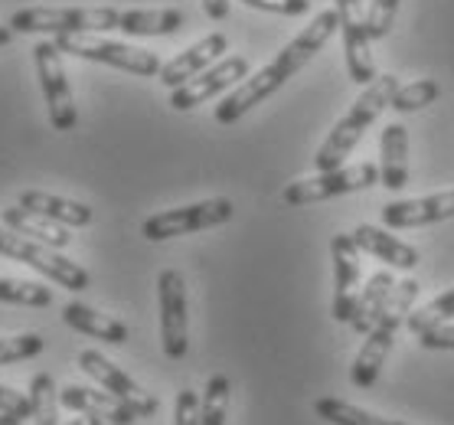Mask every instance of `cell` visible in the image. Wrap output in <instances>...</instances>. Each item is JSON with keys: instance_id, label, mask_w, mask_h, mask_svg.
I'll use <instances>...</instances> for the list:
<instances>
[{"instance_id": "cell-12", "label": "cell", "mask_w": 454, "mask_h": 425, "mask_svg": "<svg viewBox=\"0 0 454 425\" xmlns=\"http://www.w3.org/2000/svg\"><path fill=\"white\" fill-rule=\"evenodd\" d=\"M242 79H248L246 56H223L216 66H209L207 73H200L197 79L170 89V105H174L176 112H190V108H197V105L216 98L219 92L239 85Z\"/></svg>"}, {"instance_id": "cell-40", "label": "cell", "mask_w": 454, "mask_h": 425, "mask_svg": "<svg viewBox=\"0 0 454 425\" xmlns=\"http://www.w3.org/2000/svg\"><path fill=\"white\" fill-rule=\"evenodd\" d=\"M11 36H13L11 27H0V46H7V43H11Z\"/></svg>"}, {"instance_id": "cell-30", "label": "cell", "mask_w": 454, "mask_h": 425, "mask_svg": "<svg viewBox=\"0 0 454 425\" xmlns=\"http://www.w3.org/2000/svg\"><path fill=\"white\" fill-rule=\"evenodd\" d=\"M451 318H454V288H448L444 295H438L432 304H425V308L409 314V331L412 334L432 331V327L451 324Z\"/></svg>"}, {"instance_id": "cell-33", "label": "cell", "mask_w": 454, "mask_h": 425, "mask_svg": "<svg viewBox=\"0 0 454 425\" xmlns=\"http://www.w3.org/2000/svg\"><path fill=\"white\" fill-rule=\"evenodd\" d=\"M200 403H203V396L184 386L174 403V425H200Z\"/></svg>"}, {"instance_id": "cell-25", "label": "cell", "mask_w": 454, "mask_h": 425, "mask_svg": "<svg viewBox=\"0 0 454 425\" xmlns=\"http://www.w3.org/2000/svg\"><path fill=\"white\" fill-rule=\"evenodd\" d=\"M314 413L331 425H405V422H395V419H382V415H376V413H366V409H360V405H353V403H343V399H333V396L317 399V403H314Z\"/></svg>"}, {"instance_id": "cell-9", "label": "cell", "mask_w": 454, "mask_h": 425, "mask_svg": "<svg viewBox=\"0 0 454 425\" xmlns=\"http://www.w3.org/2000/svg\"><path fill=\"white\" fill-rule=\"evenodd\" d=\"M33 63H36V75L43 85V98L50 108V122L56 131H73L79 125V112H75V98L62 69V50L56 40H43L33 46Z\"/></svg>"}, {"instance_id": "cell-18", "label": "cell", "mask_w": 454, "mask_h": 425, "mask_svg": "<svg viewBox=\"0 0 454 425\" xmlns=\"http://www.w3.org/2000/svg\"><path fill=\"white\" fill-rule=\"evenodd\" d=\"M380 180L386 190L399 193L409 187V131L399 122L382 128L380 138Z\"/></svg>"}, {"instance_id": "cell-21", "label": "cell", "mask_w": 454, "mask_h": 425, "mask_svg": "<svg viewBox=\"0 0 454 425\" xmlns=\"http://www.w3.org/2000/svg\"><path fill=\"white\" fill-rule=\"evenodd\" d=\"M395 285H399V281L393 279V272H376V275L366 279V285H363L360 295H356V308H353V321H350L353 331L370 334V327L380 321L382 308H386L389 295L395 291Z\"/></svg>"}, {"instance_id": "cell-2", "label": "cell", "mask_w": 454, "mask_h": 425, "mask_svg": "<svg viewBox=\"0 0 454 425\" xmlns=\"http://www.w3.org/2000/svg\"><path fill=\"white\" fill-rule=\"evenodd\" d=\"M399 92V79L395 75H376L366 92L350 105V112L343 114L340 122L333 125V131L324 138V145L317 147L314 154V167L317 170H333V167H343V161L353 154V147L360 145L363 135L370 131V125L380 118L382 108L393 105V95Z\"/></svg>"}, {"instance_id": "cell-22", "label": "cell", "mask_w": 454, "mask_h": 425, "mask_svg": "<svg viewBox=\"0 0 454 425\" xmlns=\"http://www.w3.org/2000/svg\"><path fill=\"white\" fill-rule=\"evenodd\" d=\"M20 207L40 213V216L59 223V226H89L92 223V207L85 203H75V200L66 197H52V193H43V190H23L20 193Z\"/></svg>"}, {"instance_id": "cell-34", "label": "cell", "mask_w": 454, "mask_h": 425, "mask_svg": "<svg viewBox=\"0 0 454 425\" xmlns=\"http://www.w3.org/2000/svg\"><path fill=\"white\" fill-rule=\"evenodd\" d=\"M0 413L17 415V419H30V393H17L11 386H0Z\"/></svg>"}, {"instance_id": "cell-13", "label": "cell", "mask_w": 454, "mask_h": 425, "mask_svg": "<svg viewBox=\"0 0 454 425\" xmlns=\"http://www.w3.org/2000/svg\"><path fill=\"white\" fill-rule=\"evenodd\" d=\"M360 246L353 232H337L331 239L333 256V318L340 324L353 321L356 295H360Z\"/></svg>"}, {"instance_id": "cell-4", "label": "cell", "mask_w": 454, "mask_h": 425, "mask_svg": "<svg viewBox=\"0 0 454 425\" xmlns=\"http://www.w3.org/2000/svg\"><path fill=\"white\" fill-rule=\"evenodd\" d=\"M121 13L114 7H23L11 17L17 33H108L121 27Z\"/></svg>"}, {"instance_id": "cell-5", "label": "cell", "mask_w": 454, "mask_h": 425, "mask_svg": "<svg viewBox=\"0 0 454 425\" xmlns=\"http://www.w3.org/2000/svg\"><path fill=\"white\" fill-rule=\"evenodd\" d=\"M0 256L30 265V269H36L50 281H56L59 288L85 291L89 281H92L89 272H85L79 262L66 259V256H59L52 246L36 242V239H30V236H20V232H13V229H0Z\"/></svg>"}, {"instance_id": "cell-24", "label": "cell", "mask_w": 454, "mask_h": 425, "mask_svg": "<svg viewBox=\"0 0 454 425\" xmlns=\"http://www.w3.org/2000/svg\"><path fill=\"white\" fill-rule=\"evenodd\" d=\"M186 23V17L174 7H160V11H124L121 27L118 30L128 36H167L176 33Z\"/></svg>"}, {"instance_id": "cell-8", "label": "cell", "mask_w": 454, "mask_h": 425, "mask_svg": "<svg viewBox=\"0 0 454 425\" xmlns=\"http://www.w3.org/2000/svg\"><path fill=\"white\" fill-rule=\"evenodd\" d=\"M232 216H236L232 200L216 197V200H203V203H190V207L154 213V216L145 219L141 232H145V239H151V242H164V239L190 236V232H200V229L223 226V223H229Z\"/></svg>"}, {"instance_id": "cell-23", "label": "cell", "mask_w": 454, "mask_h": 425, "mask_svg": "<svg viewBox=\"0 0 454 425\" xmlns=\"http://www.w3.org/2000/svg\"><path fill=\"white\" fill-rule=\"evenodd\" d=\"M0 219L7 223V229H13V232H20V236H30L36 239V242H46V246H52V249H62V246H69V232H66V226H59V223H52V219L40 216V213H33V209L27 207H7L4 213H0Z\"/></svg>"}, {"instance_id": "cell-14", "label": "cell", "mask_w": 454, "mask_h": 425, "mask_svg": "<svg viewBox=\"0 0 454 425\" xmlns=\"http://www.w3.org/2000/svg\"><path fill=\"white\" fill-rule=\"evenodd\" d=\"M337 17H340L343 52H347V73L353 83L370 85L376 79V63H372V36L366 20L356 11V0H337Z\"/></svg>"}, {"instance_id": "cell-35", "label": "cell", "mask_w": 454, "mask_h": 425, "mask_svg": "<svg viewBox=\"0 0 454 425\" xmlns=\"http://www.w3.org/2000/svg\"><path fill=\"white\" fill-rule=\"evenodd\" d=\"M255 11H269V13H285V17H301V13L310 11V0H242Z\"/></svg>"}, {"instance_id": "cell-37", "label": "cell", "mask_w": 454, "mask_h": 425, "mask_svg": "<svg viewBox=\"0 0 454 425\" xmlns=\"http://www.w3.org/2000/svg\"><path fill=\"white\" fill-rule=\"evenodd\" d=\"M203 11L209 20H226L229 17V0H203Z\"/></svg>"}, {"instance_id": "cell-28", "label": "cell", "mask_w": 454, "mask_h": 425, "mask_svg": "<svg viewBox=\"0 0 454 425\" xmlns=\"http://www.w3.org/2000/svg\"><path fill=\"white\" fill-rule=\"evenodd\" d=\"M0 301L4 304H27V308H50L52 291L40 281L0 279Z\"/></svg>"}, {"instance_id": "cell-20", "label": "cell", "mask_w": 454, "mask_h": 425, "mask_svg": "<svg viewBox=\"0 0 454 425\" xmlns=\"http://www.w3.org/2000/svg\"><path fill=\"white\" fill-rule=\"evenodd\" d=\"M62 321L69 324L73 331L95 337V341L128 343V324H121L118 318H112V314L95 311V308H89L82 301H69V304L62 308Z\"/></svg>"}, {"instance_id": "cell-15", "label": "cell", "mask_w": 454, "mask_h": 425, "mask_svg": "<svg viewBox=\"0 0 454 425\" xmlns=\"http://www.w3.org/2000/svg\"><path fill=\"white\" fill-rule=\"evenodd\" d=\"M444 219H454V190L419 200H393L382 207V223L389 229L432 226V223H444Z\"/></svg>"}, {"instance_id": "cell-38", "label": "cell", "mask_w": 454, "mask_h": 425, "mask_svg": "<svg viewBox=\"0 0 454 425\" xmlns=\"http://www.w3.org/2000/svg\"><path fill=\"white\" fill-rule=\"evenodd\" d=\"M69 425H105V419H95V415H82V419H75Z\"/></svg>"}, {"instance_id": "cell-39", "label": "cell", "mask_w": 454, "mask_h": 425, "mask_svg": "<svg viewBox=\"0 0 454 425\" xmlns=\"http://www.w3.org/2000/svg\"><path fill=\"white\" fill-rule=\"evenodd\" d=\"M0 425H23V419H17V415H4V413H0Z\"/></svg>"}, {"instance_id": "cell-7", "label": "cell", "mask_w": 454, "mask_h": 425, "mask_svg": "<svg viewBox=\"0 0 454 425\" xmlns=\"http://www.w3.org/2000/svg\"><path fill=\"white\" fill-rule=\"evenodd\" d=\"M372 184H380V167L372 164H350L333 167V170H317V177L308 180H294L285 187L281 200L288 207H310V203H324V200L343 197V193H356Z\"/></svg>"}, {"instance_id": "cell-16", "label": "cell", "mask_w": 454, "mask_h": 425, "mask_svg": "<svg viewBox=\"0 0 454 425\" xmlns=\"http://www.w3.org/2000/svg\"><path fill=\"white\" fill-rule=\"evenodd\" d=\"M226 50H229L226 33H209V36H203L200 43H193L190 50L174 56L170 63H164V69H160V83H164L167 89H176V85L190 83V79H197L200 73H207L209 66H216V59Z\"/></svg>"}, {"instance_id": "cell-36", "label": "cell", "mask_w": 454, "mask_h": 425, "mask_svg": "<svg viewBox=\"0 0 454 425\" xmlns=\"http://www.w3.org/2000/svg\"><path fill=\"white\" fill-rule=\"evenodd\" d=\"M419 341H422V347H428V350H454V324H442V327L422 331Z\"/></svg>"}, {"instance_id": "cell-31", "label": "cell", "mask_w": 454, "mask_h": 425, "mask_svg": "<svg viewBox=\"0 0 454 425\" xmlns=\"http://www.w3.org/2000/svg\"><path fill=\"white\" fill-rule=\"evenodd\" d=\"M36 353H43V337L40 334H17V337H0V366L7 363L33 360Z\"/></svg>"}, {"instance_id": "cell-26", "label": "cell", "mask_w": 454, "mask_h": 425, "mask_svg": "<svg viewBox=\"0 0 454 425\" xmlns=\"http://www.w3.org/2000/svg\"><path fill=\"white\" fill-rule=\"evenodd\" d=\"M59 390L50 374H36L30 383V409L33 425H59Z\"/></svg>"}, {"instance_id": "cell-32", "label": "cell", "mask_w": 454, "mask_h": 425, "mask_svg": "<svg viewBox=\"0 0 454 425\" xmlns=\"http://www.w3.org/2000/svg\"><path fill=\"white\" fill-rule=\"evenodd\" d=\"M395 13H399V0H372L370 17H366V27H370L372 40L389 36V30H393V23H395Z\"/></svg>"}, {"instance_id": "cell-10", "label": "cell", "mask_w": 454, "mask_h": 425, "mask_svg": "<svg viewBox=\"0 0 454 425\" xmlns=\"http://www.w3.org/2000/svg\"><path fill=\"white\" fill-rule=\"evenodd\" d=\"M160 301V343L170 360H184L190 350V314H186V281L176 269H164L157 279Z\"/></svg>"}, {"instance_id": "cell-6", "label": "cell", "mask_w": 454, "mask_h": 425, "mask_svg": "<svg viewBox=\"0 0 454 425\" xmlns=\"http://www.w3.org/2000/svg\"><path fill=\"white\" fill-rule=\"evenodd\" d=\"M52 40H56V46L62 52H69V56L114 66V69H124V73L131 75H160V69H164L157 52L137 50V46H128V43L102 40L95 33H62V36H52Z\"/></svg>"}, {"instance_id": "cell-1", "label": "cell", "mask_w": 454, "mask_h": 425, "mask_svg": "<svg viewBox=\"0 0 454 425\" xmlns=\"http://www.w3.org/2000/svg\"><path fill=\"white\" fill-rule=\"evenodd\" d=\"M337 30H340L337 7H333V11L317 13V17H314V20H310L308 27H304V30H301L269 66H262L255 75L242 79V83H239L236 89H232V92L216 105L219 125H232V122H239L248 108H255L258 102H265L269 95L278 92L281 85L288 83V79H294V75H298L301 69H304V66H308L310 59H314V56L331 43V36Z\"/></svg>"}, {"instance_id": "cell-19", "label": "cell", "mask_w": 454, "mask_h": 425, "mask_svg": "<svg viewBox=\"0 0 454 425\" xmlns=\"http://www.w3.org/2000/svg\"><path fill=\"white\" fill-rule=\"evenodd\" d=\"M353 239H356V246H360L363 252L376 256V259L386 262L389 269L412 272L415 265H419V249H415V246H409V242H403L399 236H393V232L380 229V226L363 223V226H356Z\"/></svg>"}, {"instance_id": "cell-29", "label": "cell", "mask_w": 454, "mask_h": 425, "mask_svg": "<svg viewBox=\"0 0 454 425\" xmlns=\"http://www.w3.org/2000/svg\"><path fill=\"white\" fill-rule=\"evenodd\" d=\"M438 95H442V85L434 83V79H415L409 85H399V92L393 95L389 108L395 114H412V112H422L425 105H432Z\"/></svg>"}, {"instance_id": "cell-3", "label": "cell", "mask_w": 454, "mask_h": 425, "mask_svg": "<svg viewBox=\"0 0 454 425\" xmlns=\"http://www.w3.org/2000/svg\"><path fill=\"white\" fill-rule=\"evenodd\" d=\"M419 288H422V285L415 279H405V281H399L395 291L389 295V301H386V308H382V314H380V321L370 327L366 343L360 347V353H356V360H353V366H350V383L356 386V390H372V386H376L382 363H386V357H389V350H393V343H395V334H399L403 321H409V314H412Z\"/></svg>"}, {"instance_id": "cell-11", "label": "cell", "mask_w": 454, "mask_h": 425, "mask_svg": "<svg viewBox=\"0 0 454 425\" xmlns=\"http://www.w3.org/2000/svg\"><path fill=\"white\" fill-rule=\"evenodd\" d=\"M79 366H82L85 374L92 376V380L102 386V390H108L112 396H118L124 405H131V413H135L137 419H151V415L160 409L157 396L147 393L145 386H137L135 380L124 374L121 366H114V363L108 360L105 353L82 350V353H79Z\"/></svg>"}, {"instance_id": "cell-27", "label": "cell", "mask_w": 454, "mask_h": 425, "mask_svg": "<svg viewBox=\"0 0 454 425\" xmlns=\"http://www.w3.org/2000/svg\"><path fill=\"white\" fill-rule=\"evenodd\" d=\"M229 376L226 374H213L207 380V390H203V403H200V425H226L229 413Z\"/></svg>"}, {"instance_id": "cell-17", "label": "cell", "mask_w": 454, "mask_h": 425, "mask_svg": "<svg viewBox=\"0 0 454 425\" xmlns=\"http://www.w3.org/2000/svg\"><path fill=\"white\" fill-rule=\"evenodd\" d=\"M62 405L73 409L79 415H95V419H105V422L114 425H131L137 419L131 413V405H124L118 396H112L108 390H92V386H66L59 393Z\"/></svg>"}]
</instances>
